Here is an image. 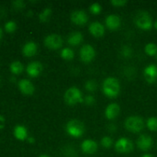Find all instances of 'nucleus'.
<instances>
[{
  "mask_svg": "<svg viewBox=\"0 0 157 157\" xmlns=\"http://www.w3.org/2000/svg\"><path fill=\"white\" fill-rule=\"evenodd\" d=\"M102 90L104 94L108 98H116L119 94L121 90L119 81L113 77L106 78L103 82Z\"/></svg>",
  "mask_w": 157,
  "mask_h": 157,
  "instance_id": "f257e3e1",
  "label": "nucleus"
},
{
  "mask_svg": "<svg viewBox=\"0 0 157 157\" xmlns=\"http://www.w3.org/2000/svg\"><path fill=\"white\" fill-rule=\"evenodd\" d=\"M64 98L66 104L71 106L76 105L77 104H81L84 102L82 93L78 87H75L67 89L64 94Z\"/></svg>",
  "mask_w": 157,
  "mask_h": 157,
  "instance_id": "f03ea898",
  "label": "nucleus"
},
{
  "mask_svg": "<svg viewBox=\"0 0 157 157\" xmlns=\"http://www.w3.org/2000/svg\"><path fill=\"white\" fill-rule=\"evenodd\" d=\"M135 24L142 30H150L153 27V21L150 14L145 11L139 12L134 18Z\"/></svg>",
  "mask_w": 157,
  "mask_h": 157,
  "instance_id": "7ed1b4c3",
  "label": "nucleus"
},
{
  "mask_svg": "<svg viewBox=\"0 0 157 157\" xmlns=\"http://www.w3.org/2000/svg\"><path fill=\"white\" fill-rule=\"evenodd\" d=\"M85 127L84 124L78 120H71L66 125V131L73 137H81L84 133Z\"/></svg>",
  "mask_w": 157,
  "mask_h": 157,
  "instance_id": "20e7f679",
  "label": "nucleus"
},
{
  "mask_svg": "<svg viewBox=\"0 0 157 157\" xmlns=\"http://www.w3.org/2000/svg\"><path fill=\"white\" fill-rule=\"evenodd\" d=\"M126 129L132 133H139L144 129V121L139 116H130L124 123Z\"/></svg>",
  "mask_w": 157,
  "mask_h": 157,
  "instance_id": "39448f33",
  "label": "nucleus"
},
{
  "mask_svg": "<svg viewBox=\"0 0 157 157\" xmlns=\"http://www.w3.org/2000/svg\"><path fill=\"white\" fill-rule=\"evenodd\" d=\"M44 45L51 50H57L60 48L63 44V39L61 35L57 34L49 35L44 38Z\"/></svg>",
  "mask_w": 157,
  "mask_h": 157,
  "instance_id": "423d86ee",
  "label": "nucleus"
},
{
  "mask_svg": "<svg viewBox=\"0 0 157 157\" xmlns=\"http://www.w3.org/2000/svg\"><path fill=\"white\" fill-rule=\"evenodd\" d=\"M115 149L118 153H128L133 149V144L130 140L126 137L120 138L115 144Z\"/></svg>",
  "mask_w": 157,
  "mask_h": 157,
  "instance_id": "0eeeda50",
  "label": "nucleus"
},
{
  "mask_svg": "<svg viewBox=\"0 0 157 157\" xmlns=\"http://www.w3.org/2000/svg\"><path fill=\"white\" fill-rule=\"evenodd\" d=\"M95 57V50L93 46L85 44L80 50V58L81 61L85 63H89L93 61Z\"/></svg>",
  "mask_w": 157,
  "mask_h": 157,
  "instance_id": "6e6552de",
  "label": "nucleus"
},
{
  "mask_svg": "<svg viewBox=\"0 0 157 157\" xmlns=\"http://www.w3.org/2000/svg\"><path fill=\"white\" fill-rule=\"evenodd\" d=\"M71 20L74 24L77 25H84L87 22L88 16L86 12L83 10H77L71 13Z\"/></svg>",
  "mask_w": 157,
  "mask_h": 157,
  "instance_id": "1a4fd4ad",
  "label": "nucleus"
},
{
  "mask_svg": "<svg viewBox=\"0 0 157 157\" xmlns=\"http://www.w3.org/2000/svg\"><path fill=\"white\" fill-rule=\"evenodd\" d=\"M136 144L140 150L143 151L149 150L153 145V139L151 136L147 134H142L138 137L136 140Z\"/></svg>",
  "mask_w": 157,
  "mask_h": 157,
  "instance_id": "9d476101",
  "label": "nucleus"
},
{
  "mask_svg": "<svg viewBox=\"0 0 157 157\" xmlns=\"http://www.w3.org/2000/svg\"><path fill=\"white\" fill-rule=\"evenodd\" d=\"M144 77L146 81L150 84L154 83L157 79V66L156 64H150L144 69Z\"/></svg>",
  "mask_w": 157,
  "mask_h": 157,
  "instance_id": "9b49d317",
  "label": "nucleus"
},
{
  "mask_svg": "<svg viewBox=\"0 0 157 157\" xmlns=\"http://www.w3.org/2000/svg\"><path fill=\"white\" fill-rule=\"evenodd\" d=\"M43 67L42 64L38 61H33L31 62L30 64H28L27 67H26V71H27L28 75L32 78H36L38 75L41 74L42 71Z\"/></svg>",
  "mask_w": 157,
  "mask_h": 157,
  "instance_id": "f8f14e48",
  "label": "nucleus"
},
{
  "mask_svg": "<svg viewBox=\"0 0 157 157\" xmlns=\"http://www.w3.org/2000/svg\"><path fill=\"white\" fill-rule=\"evenodd\" d=\"M18 85L21 93L25 95H32L35 91V87L33 84L28 79L20 80Z\"/></svg>",
  "mask_w": 157,
  "mask_h": 157,
  "instance_id": "ddd939ff",
  "label": "nucleus"
},
{
  "mask_svg": "<svg viewBox=\"0 0 157 157\" xmlns=\"http://www.w3.org/2000/svg\"><path fill=\"white\" fill-rule=\"evenodd\" d=\"M81 150L86 154H94L98 150V144L93 140H85L81 144Z\"/></svg>",
  "mask_w": 157,
  "mask_h": 157,
  "instance_id": "4468645a",
  "label": "nucleus"
},
{
  "mask_svg": "<svg viewBox=\"0 0 157 157\" xmlns=\"http://www.w3.org/2000/svg\"><path fill=\"white\" fill-rule=\"evenodd\" d=\"M89 32L93 36L101 38L104 35V27L99 21H94L89 25Z\"/></svg>",
  "mask_w": 157,
  "mask_h": 157,
  "instance_id": "2eb2a0df",
  "label": "nucleus"
},
{
  "mask_svg": "<svg viewBox=\"0 0 157 157\" xmlns=\"http://www.w3.org/2000/svg\"><path fill=\"white\" fill-rule=\"evenodd\" d=\"M121 18L117 15H110L106 18L105 24L108 29L111 31L117 30L121 26Z\"/></svg>",
  "mask_w": 157,
  "mask_h": 157,
  "instance_id": "dca6fc26",
  "label": "nucleus"
},
{
  "mask_svg": "<svg viewBox=\"0 0 157 157\" xmlns=\"http://www.w3.org/2000/svg\"><path fill=\"white\" fill-rule=\"evenodd\" d=\"M120 108L119 105L116 103H112L109 104L105 110V117L108 120H113L119 115Z\"/></svg>",
  "mask_w": 157,
  "mask_h": 157,
  "instance_id": "f3484780",
  "label": "nucleus"
},
{
  "mask_svg": "<svg viewBox=\"0 0 157 157\" xmlns=\"http://www.w3.org/2000/svg\"><path fill=\"white\" fill-rule=\"evenodd\" d=\"M38 46L34 41H28L22 48V54L25 57H32L37 53Z\"/></svg>",
  "mask_w": 157,
  "mask_h": 157,
  "instance_id": "a211bd4d",
  "label": "nucleus"
},
{
  "mask_svg": "<svg viewBox=\"0 0 157 157\" xmlns=\"http://www.w3.org/2000/svg\"><path fill=\"white\" fill-rule=\"evenodd\" d=\"M83 41V35L79 32L70 34L67 38V43L71 46H78Z\"/></svg>",
  "mask_w": 157,
  "mask_h": 157,
  "instance_id": "6ab92c4d",
  "label": "nucleus"
},
{
  "mask_svg": "<svg viewBox=\"0 0 157 157\" xmlns=\"http://www.w3.org/2000/svg\"><path fill=\"white\" fill-rule=\"evenodd\" d=\"M14 136L19 140H24L28 136V131L24 126L17 125L14 128Z\"/></svg>",
  "mask_w": 157,
  "mask_h": 157,
  "instance_id": "aec40b11",
  "label": "nucleus"
},
{
  "mask_svg": "<svg viewBox=\"0 0 157 157\" xmlns=\"http://www.w3.org/2000/svg\"><path fill=\"white\" fill-rule=\"evenodd\" d=\"M9 67H10L11 72L12 74H15V75H19L24 70V66L18 61H15L11 63Z\"/></svg>",
  "mask_w": 157,
  "mask_h": 157,
  "instance_id": "412c9836",
  "label": "nucleus"
},
{
  "mask_svg": "<svg viewBox=\"0 0 157 157\" xmlns=\"http://www.w3.org/2000/svg\"><path fill=\"white\" fill-rule=\"evenodd\" d=\"M61 57L63 59L67 60V61H71L75 57V53H74L72 49L69 48H64V49L61 50Z\"/></svg>",
  "mask_w": 157,
  "mask_h": 157,
  "instance_id": "4be33fe9",
  "label": "nucleus"
},
{
  "mask_svg": "<svg viewBox=\"0 0 157 157\" xmlns=\"http://www.w3.org/2000/svg\"><path fill=\"white\" fill-rule=\"evenodd\" d=\"M52 9L50 8H46L44 9L41 13L39 14V20L41 22H46L49 20L51 15H52Z\"/></svg>",
  "mask_w": 157,
  "mask_h": 157,
  "instance_id": "5701e85b",
  "label": "nucleus"
},
{
  "mask_svg": "<svg viewBox=\"0 0 157 157\" xmlns=\"http://www.w3.org/2000/svg\"><path fill=\"white\" fill-rule=\"evenodd\" d=\"M145 52L150 56H154L157 55V46L154 43H148L145 46Z\"/></svg>",
  "mask_w": 157,
  "mask_h": 157,
  "instance_id": "b1692460",
  "label": "nucleus"
},
{
  "mask_svg": "<svg viewBox=\"0 0 157 157\" xmlns=\"http://www.w3.org/2000/svg\"><path fill=\"white\" fill-rule=\"evenodd\" d=\"M147 126L151 131H157V118L152 117L147 121Z\"/></svg>",
  "mask_w": 157,
  "mask_h": 157,
  "instance_id": "393cba45",
  "label": "nucleus"
},
{
  "mask_svg": "<svg viewBox=\"0 0 157 157\" xmlns=\"http://www.w3.org/2000/svg\"><path fill=\"white\" fill-rule=\"evenodd\" d=\"M84 87H85L87 91L94 92L98 88V84H97L94 80H88L87 81H86L85 84H84Z\"/></svg>",
  "mask_w": 157,
  "mask_h": 157,
  "instance_id": "a878e982",
  "label": "nucleus"
},
{
  "mask_svg": "<svg viewBox=\"0 0 157 157\" xmlns=\"http://www.w3.org/2000/svg\"><path fill=\"white\" fill-rule=\"evenodd\" d=\"M113 140L112 138H110V136H104V137L101 139V144L102 145L103 147L106 149H109L112 147L113 145Z\"/></svg>",
  "mask_w": 157,
  "mask_h": 157,
  "instance_id": "bb28decb",
  "label": "nucleus"
},
{
  "mask_svg": "<svg viewBox=\"0 0 157 157\" xmlns=\"http://www.w3.org/2000/svg\"><path fill=\"white\" fill-rule=\"evenodd\" d=\"M121 53L124 58H130L133 54V50L128 45H124L121 48Z\"/></svg>",
  "mask_w": 157,
  "mask_h": 157,
  "instance_id": "cd10ccee",
  "label": "nucleus"
},
{
  "mask_svg": "<svg viewBox=\"0 0 157 157\" xmlns=\"http://www.w3.org/2000/svg\"><path fill=\"white\" fill-rule=\"evenodd\" d=\"M17 28L16 23L14 21H9L5 24V29L8 32H15Z\"/></svg>",
  "mask_w": 157,
  "mask_h": 157,
  "instance_id": "c85d7f7f",
  "label": "nucleus"
},
{
  "mask_svg": "<svg viewBox=\"0 0 157 157\" xmlns=\"http://www.w3.org/2000/svg\"><path fill=\"white\" fill-rule=\"evenodd\" d=\"M90 12L94 15H98L101 12V6L98 2L93 3L90 6Z\"/></svg>",
  "mask_w": 157,
  "mask_h": 157,
  "instance_id": "c756f323",
  "label": "nucleus"
},
{
  "mask_svg": "<svg viewBox=\"0 0 157 157\" xmlns=\"http://www.w3.org/2000/svg\"><path fill=\"white\" fill-rule=\"evenodd\" d=\"M84 102L87 104V106H92L95 104V98L92 95H87L84 98Z\"/></svg>",
  "mask_w": 157,
  "mask_h": 157,
  "instance_id": "7c9ffc66",
  "label": "nucleus"
},
{
  "mask_svg": "<svg viewBox=\"0 0 157 157\" xmlns=\"http://www.w3.org/2000/svg\"><path fill=\"white\" fill-rule=\"evenodd\" d=\"M110 3L115 7H122L127 4V0H112Z\"/></svg>",
  "mask_w": 157,
  "mask_h": 157,
  "instance_id": "2f4dec72",
  "label": "nucleus"
},
{
  "mask_svg": "<svg viewBox=\"0 0 157 157\" xmlns=\"http://www.w3.org/2000/svg\"><path fill=\"white\" fill-rule=\"evenodd\" d=\"M12 6L16 9H21L25 7V4L22 0H16V1L12 2Z\"/></svg>",
  "mask_w": 157,
  "mask_h": 157,
  "instance_id": "473e14b6",
  "label": "nucleus"
},
{
  "mask_svg": "<svg viewBox=\"0 0 157 157\" xmlns=\"http://www.w3.org/2000/svg\"><path fill=\"white\" fill-rule=\"evenodd\" d=\"M107 129L110 132H115L117 130V126L113 124H110L107 127Z\"/></svg>",
  "mask_w": 157,
  "mask_h": 157,
  "instance_id": "72a5a7b5",
  "label": "nucleus"
},
{
  "mask_svg": "<svg viewBox=\"0 0 157 157\" xmlns=\"http://www.w3.org/2000/svg\"><path fill=\"white\" fill-rule=\"evenodd\" d=\"M5 118L2 115H0V129H3L5 127Z\"/></svg>",
  "mask_w": 157,
  "mask_h": 157,
  "instance_id": "f704fd0d",
  "label": "nucleus"
},
{
  "mask_svg": "<svg viewBox=\"0 0 157 157\" xmlns=\"http://www.w3.org/2000/svg\"><path fill=\"white\" fill-rule=\"evenodd\" d=\"M28 141H29V144H34L35 141V138L32 137V136H30V137L28 138Z\"/></svg>",
  "mask_w": 157,
  "mask_h": 157,
  "instance_id": "c9c22d12",
  "label": "nucleus"
},
{
  "mask_svg": "<svg viewBox=\"0 0 157 157\" xmlns=\"http://www.w3.org/2000/svg\"><path fill=\"white\" fill-rule=\"evenodd\" d=\"M142 157H153V156H152V155H150V154H144V156H143Z\"/></svg>",
  "mask_w": 157,
  "mask_h": 157,
  "instance_id": "e433bc0d",
  "label": "nucleus"
},
{
  "mask_svg": "<svg viewBox=\"0 0 157 157\" xmlns=\"http://www.w3.org/2000/svg\"><path fill=\"white\" fill-rule=\"evenodd\" d=\"M2 29L0 27V39L2 38Z\"/></svg>",
  "mask_w": 157,
  "mask_h": 157,
  "instance_id": "4c0bfd02",
  "label": "nucleus"
},
{
  "mask_svg": "<svg viewBox=\"0 0 157 157\" xmlns=\"http://www.w3.org/2000/svg\"><path fill=\"white\" fill-rule=\"evenodd\" d=\"M153 26H154L155 29H156V30H157V20L154 22V24H153Z\"/></svg>",
  "mask_w": 157,
  "mask_h": 157,
  "instance_id": "58836bf2",
  "label": "nucleus"
},
{
  "mask_svg": "<svg viewBox=\"0 0 157 157\" xmlns=\"http://www.w3.org/2000/svg\"><path fill=\"white\" fill-rule=\"evenodd\" d=\"M39 157H50V156H48V155L43 154V155H41V156H40Z\"/></svg>",
  "mask_w": 157,
  "mask_h": 157,
  "instance_id": "ea45409f",
  "label": "nucleus"
},
{
  "mask_svg": "<svg viewBox=\"0 0 157 157\" xmlns=\"http://www.w3.org/2000/svg\"><path fill=\"white\" fill-rule=\"evenodd\" d=\"M156 58H157V55H156Z\"/></svg>",
  "mask_w": 157,
  "mask_h": 157,
  "instance_id": "a19ab883",
  "label": "nucleus"
}]
</instances>
